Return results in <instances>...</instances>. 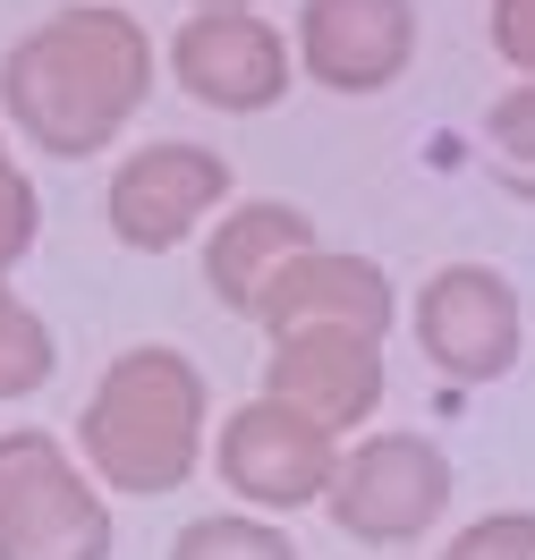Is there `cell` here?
Here are the masks:
<instances>
[{"mask_svg":"<svg viewBox=\"0 0 535 560\" xmlns=\"http://www.w3.org/2000/svg\"><path fill=\"white\" fill-rule=\"evenodd\" d=\"M153 85L144 26L119 9H69L0 60V103L43 153H94L128 128Z\"/></svg>","mask_w":535,"mask_h":560,"instance_id":"obj_1","label":"cell"},{"mask_svg":"<svg viewBox=\"0 0 535 560\" xmlns=\"http://www.w3.org/2000/svg\"><path fill=\"white\" fill-rule=\"evenodd\" d=\"M85 458L119 492H171L205 458V374L178 349H128L85 408Z\"/></svg>","mask_w":535,"mask_h":560,"instance_id":"obj_2","label":"cell"},{"mask_svg":"<svg viewBox=\"0 0 535 560\" xmlns=\"http://www.w3.org/2000/svg\"><path fill=\"white\" fill-rule=\"evenodd\" d=\"M0 560H111V510L51 433H0Z\"/></svg>","mask_w":535,"mask_h":560,"instance_id":"obj_3","label":"cell"},{"mask_svg":"<svg viewBox=\"0 0 535 560\" xmlns=\"http://www.w3.org/2000/svg\"><path fill=\"white\" fill-rule=\"evenodd\" d=\"M332 526L357 544H408L451 510V458L426 433H374L357 442L349 467H332Z\"/></svg>","mask_w":535,"mask_h":560,"instance_id":"obj_4","label":"cell"},{"mask_svg":"<svg viewBox=\"0 0 535 560\" xmlns=\"http://www.w3.org/2000/svg\"><path fill=\"white\" fill-rule=\"evenodd\" d=\"M519 298L510 280L485 264H451L417 289V349L433 357V374L451 383H501L519 365Z\"/></svg>","mask_w":535,"mask_h":560,"instance_id":"obj_5","label":"cell"},{"mask_svg":"<svg viewBox=\"0 0 535 560\" xmlns=\"http://www.w3.org/2000/svg\"><path fill=\"white\" fill-rule=\"evenodd\" d=\"M332 467H340L332 433L315 417L281 408V399H247L239 417L221 424V476L255 510H298V501L332 492Z\"/></svg>","mask_w":535,"mask_h":560,"instance_id":"obj_6","label":"cell"},{"mask_svg":"<svg viewBox=\"0 0 535 560\" xmlns=\"http://www.w3.org/2000/svg\"><path fill=\"white\" fill-rule=\"evenodd\" d=\"M298 417H315L323 433L374 417L383 399V357H374V331L357 323H298V331H272V390Z\"/></svg>","mask_w":535,"mask_h":560,"instance_id":"obj_7","label":"cell"},{"mask_svg":"<svg viewBox=\"0 0 535 560\" xmlns=\"http://www.w3.org/2000/svg\"><path fill=\"white\" fill-rule=\"evenodd\" d=\"M230 196V162L205 153V144H144L137 162H119L111 178V230L144 255L178 246L205 212Z\"/></svg>","mask_w":535,"mask_h":560,"instance_id":"obj_8","label":"cell"},{"mask_svg":"<svg viewBox=\"0 0 535 560\" xmlns=\"http://www.w3.org/2000/svg\"><path fill=\"white\" fill-rule=\"evenodd\" d=\"M264 331H298V323H357V331H374L383 340V323H392V280L374 272L365 255H323V246H298L281 255L272 272L247 289V306Z\"/></svg>","mask_w":535,"mask_h":560,"instance_id":"obj_9","label":"cell"},{"mask_svg":"<svg viewBox=\"0 0 535 560\" xmlns=\"http://www.w3.org/2000/svg\"><path fill=\"white\" fill-rule=\"evenodd\" d=\"M171 60H178V85H187L196 103H213V110H264V103H281V85H289L281 35H272L264 18H247V9L187 18Z\"/></svg>","mask_w":535,"mask_h":560,"instance_id":"obj_10","label":"cell"},{"mask_svg":"<svg viewBox=\"0 0 535 560\" xmlns=\"http://www.w3.org/2000/svg\"><path fill=\"white\" fill-rule=\"evenodd\" d=\"M298 35H306V69L332 94H383L417 60V9L408 0H306Z\"/></svg>","mask_w":535,"mask_h":560,"instance_id":"obj_11","label":"cell"},{"mask_svg":"<svg viewBox=\"0 0 535 560\" xmlns=\"http://www.w3.org/2000/svg\"><path fill=\"white\" fill-rule=\"evenodd\" d=\"M315 238L306 230V212H289V205H247V212H230V230L213 238V289H221V306H247V289L281 255H298V246Z\"/></svg>","mask_w":535,"mask_h":560,"instance_id":"obj_12","label":"cell"},{"mask_svg":"<svg viewBox=\"0 0 535 560\" xmlns=\"http://www.w3.org/2000/svg\"><path fill=\"white\" fill-rule=\"evenodd\" d=\"M485 144H493L501 187L535 205V77H527V85H510V94L485 110Z\"/></svg>","mask_w":535,"mask_h":560,"instance_id":"obj_13","label":"cell"},{"mask_svg":"<svg viewBox=\"0 0 535 560\" xmlns=\"http://www.w3.org/2000/svg\"><path fill=\"white\" fill-rule=\"evenodd\" d=\"M171 560H298L281 526H255V518H196L171 544Z\"/></svg>","mask_w":535,"mask_h":560,"instance_id":"obj_14","label":"cell"},{"mask_svg":"<svg viewBox=\"0 0 535 560\" xmlns=\"http://www.w3.org/2000/svg\"><path fill=\"white\" fill-rule=\"evenodd\" d=\"M43 374H51V331H43V323L0 289V399L43 390Z\"/></svg>","mask_w":535,"mask_h":560,"instance_id":"obj_15","label":"cell"},{"mask_svg":"<svg viewBox=\"0 0 535 560\" xmlns=\"http://www.w3.org/2000/svg\"><path fill=\"white\" fill-rule=\"evenodd\" d=\"M442 560H535V510H493V518H476Z\"/></svg>","mask_w":535,"mask_h":560,"instance_id":"obj_16","label":"cell"},{"mask_svg":"<svg viewBox=\"0 0 535 560\" xmlns=\"http://www.w3.org/2000/svg\"><path fill=\"white\" fill-rule=\"evenodd\" d=\"M26 246H35V187L9 171V153H0V272H9Z\"/></svg>","mask_w":535,"mask_h":560,"instance_id":"obj_17","label":"cell"},{"mask_svg":"<svg viewBox=\"0 0 535 560\" xmlns=\"http://www.w3.org/2000/svg\"><path fill=\"white\" fill-rule=\"evenodd\" d=\"M493 51L535 77V0H493Z\"/></svg>","mask_w":535,"mask_h":560,"instance_id":"obj_18","label":"cell"},{"mask_svg":"<svg viewBox=\"0 0 535 560\" xmlns=\"http://www.w3.org/2000/svg\"><path fill=\"white\" fill-rule=\"evenodd\" d=\"M213 9H239V0H213Z\"/></svg>","mask_w":535,"mask_h":560,"instance_id":"obj_19","label":"cell"}]
</instances>
